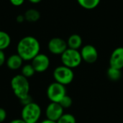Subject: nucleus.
<instances>
[{"label":"nucleus","mask_w":123,"mask_h":123,"mask_svg":"<svg viewBox=\"0 0 123 123\" xmlns=\"http://www.w3.org/2000/svg\"><path fill=\"white\" fill-rule=\"evenodd\" d=\"M107 77L109 78V79H110L111 81H116L121 79L122 72H121L120 69L110 67L107 70Z\"/></svg>","instance_id":"f3484780"},{"label":"nucleus","mask_w":123,"mask_h":123,"mask_svg":"<svg viewBox=\"0 0 123 123\" xmlns=\"http://www.w3.org/2000/svg\"><path fill=\"white\" fill-rule=\"evenodd\" d=\"M19 101H20L21 104H22L23 106H25V105H28V104L32 102V97H30V95L29 94L28 96H27L26 97H25V98L20 99Z\"/></svg>","instance_id":"412c9836"},{"label":"nucleus","mask_w":123,"mask_h":123,"mask_svg":"<svg viewBox=\"0 0 123 123\" xmlns=\"http://www.w3.org/2000/svg\"><path fill=\"white\" fill-rule=\"evenodd\" d=\"M11 44L10 35L0 30V50H6Z\"/></svg>","instance_id":"2eb2a0df"},{"label":"nucleus","mask_w":123,"mask_h":123,"mask_svg":"<svg viewBox=\"0 0 123 123\" xmlns=\"http://www.w3.org/2000/svg\"><path fill=\"white\" fill-rule=\"evenodd\" d=\"M9 123H26L22 118L21 119H14L10 121Z\"/></svg>","instance_id":"a878e982"},{"label":"nucleus","mask_w":123,"mask_h":123,"mask_svg":"<svg viewBox=\"0 0 123 123\" xmlns=\"http://www.w3.org/2000/svg\"><path fill=\"white\" fill-rule=\"evenodd\" d=\"M61 59L63 66L71 69L79 66V65L82 62L80 52L78 50H74L68 48L61 55Z\"/></svg>","instance_id":"20e7f679"},{"label":"nucleus","mask_w":123,"mask_h":123,"mask_svg":"<svg viewBox=\"0 0 123 123\" xmlns=\"http://www.w3.org/2000/svg\"><path fill=\"white\" fill-rule=\"evenodd\" d=\"M63 110L64 109L61 106L59 103L50 102L47 106L45 110L46 119L57 122L59 118L64 114Z\"/></svg>","instance_id":"9d476101"},{"label":"nucleus","mask_w":123,"mask_h":123,"mask_svg":"<svg viewBox=\"0 0 123 123\" xmlns=\"http://www.w3.org/2000/svg\"><path fill=\"white\" fill-rule=\"evenodd\" d=\"M16 20H17V22H19V23H22L24 21H25V18L24 14H23V15H22V14H19V15L17 17Z\"/></svg>","instance_id":"393cba45"},{"label":"nucleus","mask_w":123,"mask_h":123,"mask_svg":"<svg viewBox=\"0 0 123 123\" xmlns=\"http://www.w3.org/2000/svg\"><path fill=\"white\" fill-rule=\"evenodd\" d=\"M25 20L30 22H35L40 18V13L36 9H29L24 14Z\"/></svg>","instance_id":"4468645a"},{"label":"nucleus","mask_w":123,"mask_h":123,"mask_svg":"<svg viewBox=\"0 0 123 123\" xmlns=\"http://www.w3.org/2000/svg\"><path fill=\"white\" fill-rule=\"evenodd\" d=\"M42 114L40 105L35 102H31L23 106L21 112V118L26 123H37Z\"/></svg>","instance_id":"7ed1b4c3"},{"label":"nucleus","mask_w":123,"mask_h":123,"mask_svg":"<svg viewBox=\"0 0 123 123\" xmlns=\"http://www.w3.org/2000/svg\"><path fill=\"white\" fill-rule=\"evenodd\" d=\"M23 61V59L17 53L12 54L10 56H9L6 61V64L8 68H9L10 70L15 71L22 68Z\"/></svg>","instance_id":"f8f14e48"},{"label":"nucleus","mask_w":123,"mask_h":123,"mask_svg":"<svg viewBox=\"0 0 123 123\" xmlns=\"http://www.w3.org/2000/svg\"><path fill=\"white\" fill-rule=\"evenodd\" d=\"M48 48L52 54L61 55L68 48L67 42L61 37H53L49 40L48 43Z\"/></svg>","instance_id":"6e6552de"},{"label":"nucleus","mask_w":123,"mask_h":123,"mask_svg":"<svg viewBox=\"0 0 123 123\" xmlns=\"http://www.w3.org/2000/svg\"><path fill=\"white\" fill-rule=\"evenodd\" d=\"M28 1L32 4H37V3H40L42 0H28Z\"/></svg>","instance_id":"cd10ccee"},{"label":"nucleus","mask_w":123,"mask_h":123,"mask_svg":"<svg viewBox=\"0 0 123 123\" xmlns=\"http://www.w3.org/2000/svg\"><path fill=\"white\" fill-rule=\"evenodd\" d=\"M59 104L61 105V106L63 108V109H68V108H70L71 106H72V104H73V100H72V98L68 96V95H65L62 99L60 101Z\"/></svg>","instance_id":"aec40b11"},{"label":"nucleus","mask_w":123,"mask_h":123,"mask_svg":"<svg viewBox=\"0 0 123 123\" xmlns=\"http://www.w3.org/2000/svg\"><path fill=\"white\" fill-rule=\"evenodd\" d=\"M82 61L87 63H94L98 59V51L92 45H85L80 51Z\"/></svg>","instance_id":"1a4fd4ad"},{"label":"nucleus","mask_w":123,"mask_h":123,"mask_svg":"<svg viewBox=\"0 0 123 123\" xmlns=\"http://www.w3.org/2000/svg\"><path fill=\"white\" fill-rule=\"evenodd\" d=\"M40 44L37 38L33 36H25L20 39L17 45V54L23 61H32L40 53Z\"/></svg>","instance_id":"f257e3e1"},{"label":"nucleus","mask_w":123,"mask_h":123,"mask_svg":"<svg viewBox=\"0 0 123 123\" xmlns=\"http://www.w3.org/2000/svg\"><path fill=\"white\" fill-rule=\"evenodd\" d=\"M11 88L14 94L20 100L30 93V83L28 79L23 76L22 74L14 76L11 80Z\"/></svg>","instance_id":"f03ea898"},{"label":"nucleus","mask_w":123,"mask_h":123,"mask_svg":"<svg viewBox=\"0 0 123 123\" xmlns=\"http://www.w3.org/2000/svg\"><path fill=\"white\" fill-rule=\"evenodd\" d=\"M55 82L64 86L70 84L74 79V73L73 70L63 65L56 67L53 73Z\"/></svg>","instance_id":"39448f33"},{"label":"nucleus","mask_w":123,"mask_h":123,"mask_svg":"<svg viewBox=\"0 0 123 123\" xmlns=\"http://www.w3.org/2000/svg\"><path fill=\"white\" fill-rule=\"evenodd\" d=\"M110 67L122 70L123 68V47L115 48L110 58Z\"/></svg>","instance_id":"9b49d317"},{"label":"nucleus","mask_w":123,"mask_h":123,"mask_svg":"<svg viewBox=\"0 0 123 123\" xmlns=\"http://www.w3.org/2000/svg\"><path fill=\"white\" fill-rule=\"evenodd\" d=\"M40 123H56V122H55V121L50 120H48V119H45V120H44L41 121Z\"/></svg>","instance_id":"bb28decb"},{"label":"nucleus","mask_w":123,"mask_h":123,"mask_svg":"<svg viewBox=\"0 0 123 123\" xmlns=\"http://www.w3.org/2000/svg\"><path fill=\"white\" fill-rule=\"evenodd\" d=\"M46 93L50 102L59 103L62 98L66 95V86L55 81L53 82L48 86Z\"/></svg>","instance_id":"423d86ee"},{"label":"nucleus","mask_w":123,"mask_h":123,"mask_svg":"<svg viewBox=\"0 0 123 123\" xmlns=\"http://www.w3.org/2000/svg\"><path fill=\"white\" fill-rule=\"evenodd\" d=\"M101 0H77L78 4L85 9H93L97 7Z\"/></svg>","instance_id":"dca6fc26"},{"label":"nucleus","mask_w":123,"mask_h":123,"mask_svg":"<svg viewBox=\"0 0 123 123\" xmlns=\"http://www.w3.org/2000/svg\"><path fill=\"white\" fill-rule=\"evenodd\" d=\"M25 0H9L10 3L14 6H19L24 4Z\"/></svg>","instance_id":"b1692460"},{"label":"nucleus","mask_w":123,"mask_h":123,"mask_svg":"<svg viewBox=\"0 0 123 123\" xmlns=\"http://www.w3.org/2000/svg\"><path fill=\"white\" fill-rule=\"evenodd\" d=\"M82 38L78 34H73L69 36L67 40V45L68 48L78 50L82 45Z\"/></svg>","instance_id":"ddd939ff"},{"label":"nucleus","mask_w":123,"mask_h":123,"mask_svg":"<svg viewBox=\"0 0 123 123\" xmlns=\"http://www.w3.org/2000/svg\"><path fill=\"white\" fill-rule=\"evenodd\" d=\"M50 58L44 53L37 54L32 61L31 64L36 73H43L46 71L50 66Z\"/></svg>","instance_id":"0eeeda50"},{"label":"nucleus","mask_w":123,"mask_h":123,"mask_svg":"<svg viewBox=\"0 0 123 123\" xmlns=\"http://www.w3.org/2000/svg\"><path fill=\"white\" fill-rule=\"evenodd\" d=\"M6 58L4 50H0V67L6 63Z\"/></svg>","instance_id":"5701e85b"},{"label":"nucleus","mask_w":123,"mask_h":123,"mask_svg":"<svg viewBox=\"0 0 123 123\" xmlns=\"http://www.w3.org/2000/svg\"><path fill=\"white\" fill-rule=\"evenodd\" d=\"M35 71L33 68V66H32V64H25L23 66H22L21 68V74L26 77L27 79H29L30 77H32L35 74Z\"/></svg>","instance_id":"a211bd4d"},{"label":"nucleus","mask_w":123,"mask_h":123,"mask_svg":"<svg viewBox=\"0 0 123 123\" xmlns=\"http://www.w3.org/2000/svg\"><path fill=\"white\" fill-rule=\"evenodd\" d=\"M57 123H76V117L69 113L63 114L59 120L56 122Z\"/></svg>","instance_id":"6ab92c4d"},{"label":"nucleus","mask_w":123,"mask_h":123,"mask_svg":"<svg viewBox=\"0 0 123 123\" xmlns=\"http://www.w3.org/2000/svg\"><path fill=\"white\" fill-rule=\"evenodd\" d=\"M6 118V112L4 108L0 107V123H2Z\"/></svg>","instance_id":"4be33fe9"}]
</instances>
